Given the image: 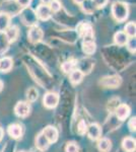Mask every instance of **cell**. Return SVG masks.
Here are the masks:
<instances>
[{"mask_svg":"<svg viewBox=\"0 0 136 152\" xmlns=\"http://www.w3.org/2000/svg\"><path fill=\"white\" fill-rule=\"evenodd\" d=\"M122 148L125 152H134L136 148L135 140L131 137H126L122 141Z\"/></svg>","mask_w":136,"mask_h":152,"instance_id":"d6986e66","label":"cell"},{"mask_svg":"<svg viewBox=\"0 0 136 152\" xmlns=\"http://www.w3.org/2000/svg\"><path fill=\"white\" fill-rule=\"evenodd\" d=\"M17 3L19 4L23 8H26V7H29V4H31L32 0H15Z\"/></svg>","mask_w":136,"mask_h":152,"instance_id":"e575fe53","label":"cell"},{"mask_svg":"<svg viewBox=\"0 0 136 152\" xmlns=\"http://www.w3.org/2000/svg\"><path fill=\"white\" fill-rule=\"evenodd\" d=\"M19 14H21V20H23V23L26 24V26H37L38 18H37L36 12H35L32 8H29V7L23 8V10L21 11Z\"/></svg>","mask_w":136,"mask_h":152,"instance_id":"3957f363","label":"cell"},{"mask_svg":"<svg viewBox=\"0 0 136 152\" xmlns=\"http://www.w3.org/2000/svg\"><path fill=\"white\" fill-rule=\"evenodd\" d=\"M135 123H136V118L135 117H132L131 119L129 120L128 122V128L131 132H135Z\"/></svg>","mask_w":136,"mask_h":152,"instance_id":"836d02e7","label":"cell"},{"mask_svg":"<svg viewBox=\"0 0 136 152\" xmlns=\"http://www.w3.org/2000/svg\"><path fill=\"white\" fill-rule=\"evenodd\" d=\"M82 51L86 55H93L96 51V45L93 39H86L82 42Z\"/></svg>","mask_w":136,"mask_h":152,"instance_id":"9a60e30c","label":"cell"},{"mask_svg":"<svg viewBox=\"0 0 136 152\" xmlns=\"http://www.w3.org/2000/svg\"><path fill=\"white\" fill-rule=\"evenodd\" d=\"M49 7H50L52 12H58L61 10V7L62 6H61V2L59 0H52Z\"/></svg>","mask_w":136,"mask_h":152,"instance_id":"f546056e","label":"cell"},{"mask_svg":"<svg viewBox=\"0 0 136 152\" xmlns=\"http://www.w3.org/2000/svg\"><path fill=\"white\" fill-rule=\"evenodd\" d=\"M42 133L46 136V138L48 139L49 142L51 144L56 143L57 140H58V137H59V133H58V130H57L55 127L53 126H47L45 129L42 131Z\"/></svg>","mask_w":136,"mask_h":152,"instance_id":"7c38bea8","label":"cell"},{"mask_svg":"<svg viewBox=\"0 0 136 152\" xmlns=\"http://www.w3.org/2000/svg\"><path fill=\"white\" fill-rule=\"evenodd\" d=\"M112 15L118 23H123L129 16V6L123 1H116L112 4Z\"/></svg>","mask_w":136,"mask_h":152,"instance_id":"6da1fadb","label":"cell"},{"mask_svg":"<svg viewBox=\"0 0 136 152\" xmlns=\"http://www.w3.org/2000/svg\"><path fill=\"white\" fill-rule=\"evenodd\" d=\"M124 33L128 36V38H135L136 35V24L134 21H130L125 26Z\"/></svg>","mask_w":136,"mask_h":152,"instance_id":"cb8c5ba5","label":"cell"},{"mask_svg":"<svg viewBox=\"0 0 136 152\" xmlns=\"http://www.w3.org/2000/svg\"><path fill=\"white\" fill-rule=\"evenodd\" d=\"M93 65H95V63H93V61L91 60V59H88V58L81 59L80 61H78V62L75 64V67H76L75 69H78L85 75V74L90 73Z\"/></svg>","mask_w":136,"mask_h":152,"instance_id":"ba28073f","label":"cell"},{"mask_svg":"<svg viewBox=\"0 0 136 152\" xmlns=\"http://www.w3.org/2000/svg\"><path fill=\"white\" fill-rule=\"evenodd\" d=\"M126 46H127V49L130 51L132 54L135 53L136 51V41H135V38H130L129 40H128L127 44H126Z\"/></svg>","mask_w":136,"mask_h":152,"instance_id":"1f68e13d","label":"cell"},{"mask_svg":"<svg viewBox=\"0 0 136 152\" xmlns=\"http://www.w3.org/2000/svg\"><path fill=\"white\" fill-rule=\"evenodd\" d=\"M31 104L28 102H18L14 107V113L19 118H26L31 114Z\"/></svg>","mask_w":136,"mask_h":152,"instance_id":"8992f818","label":"cell"},{"mask_svg":"<svg viewBox=\"0 0 136 152\" xmlns=\"http://www.w3.org/2000/svg\"><path fill=\"white\" fill-rule=\"evenodd\" d=\"M4 36H5L6 40L8 41V43H13L17 40L19 36V29L17 26H9L6 28V31H4Z\"/></svg>","mask_w":136,"mask_h":152,"instance_id":"4fadbf2b","label":"cell"},{"mask_svg":"<svg viewBox=\"0 0 136 152\" xmlns=\"http://www.w3.org/2000/svg\"><path fill=\"white\" fill-rule=\"evenodd\" d=\"M31 152H44V151H42V150H40V149H38V148H35Z\"/></svg>","mask_w":136,"mask_h":152,"instance_id":"ab89813d","label":"cell"},{"mask_svg":"<svg viewBox=\"0 0 136 152\" xmlns=\"http://www.w3.org/2000/svg\"><path fill=\"white\" fill-rule=\"evenodd\" d=\"M43 37H44V31L40 26H31V28H29L28 33V38L31 43L33 44L40 43L43 40Z\"/></svg>","mask_w":136,"mask_h":152,"instance_id":"5b68a950","label":"cell"},{"mask_svg":"<svg viewBox=\"0 0 136 152\" xmlns=\"http://www.w3.org/2000/svg\"><path fill=\"white\" fill-rule=\"evenodd\" d=\"M98 148L101 152H109L112 148V142L108 138H100L98 141Z\"/></svg>","mask_w":136,"mask_h":152,"instance_id":"7402d4cb","label":"cell"},{"mask_svg":"<svg viewBox=\"0 0 136 152\" xmlns=\"http://www.w3.org/2000/svg\"><path fill=\"white\" fill-rule=\"evenodd\" d=\"M80 37H82L83 40L86 39H93V29L90 23H81L77 29Z\"/></svg>","mask_w":136,"mask_h":152,"instance_id":"5bb4252c","label":"cell"},{"mask_svg":"<svg viewBox=\"0 0 136 152\" xmlns=\"http://www.w3.org/2000/svg\"><path fill=\"white\" fill-rule=\"evenodd\" d=\"M83 77H85V74L78 69H74L69 73V79H70V82L72 83L73 85L79 84V83L82 81Z\"/></svg>","mask_w":136,"mask_h":152,"instance_id":"ac0fdd59","label":"cell"},{"mask_svg":"<svg viewBox=\"0 0 136 152\" xmlns=\"http://www.w3.org/2000/svg\"><path fill=\"white\" fill-rule=\"evenodd\" d=\"M128 40V36L126 35L124 31H117V33L114 35V42L117 46H120V47H123V46H126Z\"/></svg>","mask_w":136,"mask_h":152,"instance_id":"44dd1931","label":"cell"},{"mask_svg":"<svg viewBox=\"0 0 136 152\" xmlns=\"http://www.w3.org/2000/svg\"><path fill=\"white\" fill-rule=\"evenodd\" d=\"M43 104L47 109H55L59 104V95L56 92H47L43 97Z\"/></svg>","mask_w":136,"mask_h":152,"instance_id":"52a82bcc","label":"cell"},{"mask_svg":"<svg viewBox=\"0 0 136 152\" xmlns=\"http://www.w3.org/2000/svg\"><path fill=\"white\" fill-rule=\"evenodd\" d=\"M1 9L3 13L11 18V16L21 13V11L23 10V7L19 5L15 0H6L1 3Z\"/></svg>","mask_w":136,"mask_h":152,"instance_id":"7a4b0ae2","label":"cell"},{"mask_svg":"<svg viewBox=\"0 0 136 152\" xmlns=\"http://www.w3.org/2000/svg\"><path fill=\"white\" fill-rule=\"evenodd\" d=\"M86 134L88 135L90 140H99V139L102 137V128L99 124L96 123H93L90 124V126H87V131H86Z\"/></svg>","mask_w":136,"mask_h":152,"instance_id":"9c48e42d","label":"cell"},{"mask_svg":"<svg viewBox=\"0 0 136 152\" xmlns=\"http://www.w3.org/2000/svg\"><path fill=\"white\" fill-rule=\"evenodd\" d=\"M13 61L10 57H3L0 59V71L1 72H9L12 69Z\"/></svg>","mask_w":136,"mask_h":152,"instance_id":"ffe728a7","label":"cell"},{"mask_svg":"<svg viewBox=\"0 0 136 152\" xmlns=\"http://www.w3.org/2000/svg\"><path fill=\"white\" fill-rule=\"evenodd\" d=\"M42 1V4H45V5H48V4H50V2L52 0H41Z\"/></svg>","mask_w":136,"mask_h":152,"instance_id":"d590c367","label":"cell"},{"mask_svg":"<svg viewBox=\"0 0 136 152\" xmlns=\"http://www.w3.org/2000/svg\"><path fill=\"white\" fill-rule=\"evenodd\" d=\"M7 133L13 139H18L23 135V127L18 124H11L7 128Z\"/></svg>","mask_w":136,"mask_h":152,"instance_id":"2e32d148","label":"cell"},{"mask_svg":"<svg viewBox=\"0 0 136 152\" xmlns=\"http://www.w3.org/2000/svg\"><path fill=\"white\" fill-rule=\"evenodd\" d=\"M122 82V78L119 75H112V76H106V77L102 78L100 81L103 86L107 88H117L121 85Z\"/></svg>","mask_w":136,"mask_h":152,"instance_id":"277c9868","label":"cell"},{"mask_svg":"<svg viewBox=\"0 0 136 152\" xmlns=\"http://www.w3.org/2000/svg\"><path fill=\"white\" fill-rule=\"evenodd\" d=\"M3 87H4L3 81H2V80H0V92H1V90L3 89Z\"/></svg>","mask_w":136,"mask_h":152,"instance_id":"74e56055","label":"cell"},{"mask_svg":"<svg viewBox=\"0 0 136 152\" xmlns=\"http://www.w3.org/2000/svg\"><path fill=\"white\" fill-rule=\"evenodd\" d=\"M86 131H87V124L85 120H80L77 124V133L82 136L86 134Z\"/></svg>","mask_w":136,"mask_h":152,"instance_id":"f1b7e54d","label":"cell"},{"mask_svg":"<svg viewBox=\"0 0 136 152\" xmlns=\"http://www.w3.org/2000/svg\"><path fill=\"white\" fill-rule=\"evenodd\" d=\"M73 1L75 2L76 4H81L83 1H85V0H73Z\"/></svg>","mask_w":136,"mask_h":152,"instance_id":"f35d334b","label":"cell"},{"mask_svg":"<svg viewBox=\"0 0 136 152\" xmlns=\"http://www.w3.org/2000/svg\"><path fill=\"white\" fill-rule=\"evenodd\" d=\"M35 12H36L37 18L41 19V20H44V21L48 20L52 15V11H51L50 7H49V5H45V4L39 5L37 10Z\"/></svg>","mask_w":136,"mask_h":152,"instance_id":"30bf717a","label":"cell"},{"mask_svg":"<svg viewBox=\"0 0 136 152\" xmlns=\"http://www.w3.org/2000/svg\"><path fill=\"white\" fill-rule=\"evenodd\" d=\"M61 69L63 70L64 73L69 74L71 71L75 69V63H73L72 61H67V62H64L63 64L61 65Z\"/></svg>","mask_w":136,"mask_h":152,"instance_id":"83f0119b","label":"cell"},{"mask_svg":"<svg viewBox=\"0 0 136 152\" xmlns=\"http://www.w3.org/2000/svg\"><path fill=\"white\" fill-rule=\"evenodd\" d=\"M3 136H4V131H3V129H2V128H0V141L2 140Z\"/></svg>","mask_w":136,"mask_h":152,"instance_id":"8d00e7d4","label":"cell"},{"mask_svg":"<svg viewBox=\"0 0 136 152\" xmlns=\"http://www.w3.org/2000/svg\"><path fill=\"white\" fill-rule=\"evenodd\" d=\"M38 96H39V91L37 90V88L29 87L26 90V99H28V102H36L38 99Z\"/></svg>","mask_w":136,"mask_h":152,"instance_id":"484cf974","label":"cell"},{"mask_svg":"<svg viewBox=\"0 0 136 152\" xmlns=\"http://www.w3.org/2000/svg\"><path fill=\"white\" fill-rule=\"evenodd\" d=\"M10 19L11 18L9 15L0 12V33H4L6 28L10 26Z\"/></svg>","mask_w":136,"mask_h":152,"instance_id":"603a6c76","label":"cell"},{"mask_svg":"<svg viewBox=\"0 0 136 152\" xmlns=\"http://www.w3.org/2000/svg\"><path fill=\"white\" fill-rule=\"evenodd\" d=\"M93 2L95 3L96 8H103L108 4L109 0H93Z\"/></svg>","mask_w":136,"mask_h":152,"instance_id":"d6a6232c","label":"cell"},{"mask_svg":"<svg viewBox=\"0 0 136 152\" xmlns=\"http://www.w3.org/2000/svg\"><path fill=\"white\" fill-rule=\"evenodd\" d=\"M19 152H26V151H19Z\"/></svg>","mask_w":136,"mask_h":152,"instance_id":"60d3db41","label":"cell"},{"mask_svg":"<svg viewBox=\"0 0 136 152\" xmlns=\"http://www.w3.org/2000/svg\"><path fill=\"white\" fill-rule=\"evenodd\" d=\"M8 41L6 40L3 33H0V54L5 53L8 49Z\"/></svg>","mask_w":136,"mask_h":152,"instance_id":"4316f807","label":"cell"},{"mask_svg":"<svg viewBox=\"0 0 136 152\" xmlns=\"http://www.w3.org/2000/svg\"><path fill=\"white\" fill-rule=\"evenodd\" d=\"M50 142H49L48 139L46 138V136L43 133H40L37 136L36 138V148L40 149L42 151H45L49 148L50 146Z\"/></svg>","mask_w":136,"mask_h":152,"instance_id":"e0dca14e","label":"cell"},{"mask_svg":"<svg viewBox=\"0 0 136 152\" xmlns=\"http://www.w3.org/2000/svg\"><path fill=\"white\" fill-rule=\"evenodd\" d=\"M66 152H79V147L75 142H69L65 148Z\"/></svg>","mask_w":136,"mask_h":152,"instance_id":"4dcf8cb0","label":"cell"},{"mask_svg":"<svg viewBox=\"0 0 136 152\" xmlns=\"http://www.w3.org/2000/svg\"><path fill=\"white\" fill-rule=\"evenodd\" d=\"M81 6H82V9L85 13H93V11L96 9V7L95 5V3L93 2V0H85V1L81 3Z\"/></svg>","mask_w":136,"mask_h":152,"instance_id":"d4e9b609","label":"cell"},{"mask_svg":"<svg viewBox=\"0 0 136 152\" xmlns=\"http://www.w3.org/2000/svg\"><path fill=\"white\" fill-rule=\"evenodd\" d=\"M115 113H116V117H117V119H119L120 121H125V120L130 116L131 110H130V107L128 104H120L117 107H116Z\"/></svg>","mask_w":136,"mask_h":152,"instance_id":"8fae6325","label":"cell"}]
</instances>
